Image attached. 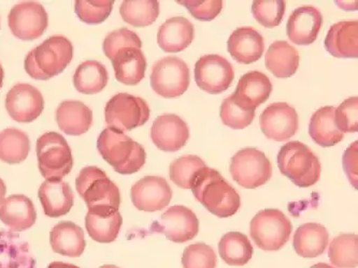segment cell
Instances as JSON below:
<instances>
[{"mask_svg": "<svg viewBox=\"0 0 358 268\" xmlns=\"http://www.w3.org/2000/svg\"><path fill=\"white\" fill-rule=\"evenodd\" d=\"M38 198L45 215L51 218L67 215L75 202L73 189L61 179L45 181L40 186Z\"/></svg>", "mask_w": 358, "mask_h": 268, "instance_id": "44dd1931", "label": "cell"}, {"mask_svg": "<svg viewBox=\"0 0 358 268\" xmlns=\"http://www.w3.org/2000/svg\"><path fill=\"white\" fill-rule=\"evenodd\" d=\"M322 25L321 11L313 6H303L291 14L286 25V34L296 45H310L317 40Z\"/></svg>", "mask_w": 358, "mask_h": 268, "instance_id": "d6986e66", "label": "cell"}, {"mask_svg": "<svg viewBox=\"0 0 358 268\" xmlns=\"http://www.w3.org/2000/svg\"><path fill=\"white\" fill-rule=\"evenodd\" d=\"M151 230L164 234L173 243H186L197 236L199 220L189 208L175 205L168 208L159 220L154 222Z\"/></svg>", "mask_w": 358, "mask_h": 268, "instance_id": "4fadbf2b", "label": "cell"}, {"mask_svg": "<svg viewBox=\"0 0 358 268\" xmlns=\"http://www.w3.org/2000/svg\"><path fill=\"white\" fill-rule=\"evenodd\" d=\"M259 125L267 139L284 142L292 139L298 131V114L289 103H272L261 114Z\"/></svg>", "mask_w": 358, "mask_h": 268, "instance_id": "9a60e30c", "label": "cell"}, {"mask_svg": "<svg viewBox=\"0 0 358 268\" xmlns=\"http://www.w3.org/2000/svg\"><path fill=\"white\" fill-rule=\"evenodd\" d=\"M117 81L125 85H137L145 79L147 58L141 49L125 47L111 59Z\"/></svg>", "mask_w": 358, "mask_h": 268, "instance_id": "484cf974", "label": "cell"}, {"mask_svg": "<svg viewBox=\"0 0 358 268\" xmlns=\"http://www.w3.org/2000/svg\"><path fill=\"white\" fill-rule=\"evenodd\" d=\"M50 243L55 253L70 258L81 257L87 247L83 230L71 221L57 223L50 233Z\"/></svg>", "mask_w": 358, "mask_h": 268, "instance_id": "4316f807", "label": "cell"}, {"mask_svg": "<svg viewBox=\"0 0 358 268\" xmlns=\"http://www.w3.org/2000/svg\"><path fill=\"white\" fill-rule=\"evenodd\" d=\"M73 57V47L69 39L53 36L27 54L24 67L29 77L47 81L61 74Z\"/></svg>", "mask_w": 358, "mask_h": 268, "instance_id": "3957f363", "label": "cell"}, {"mask_svg": "<svg viewBox=\"0 0 358 268\" xmlns=\"http://www.w3.org/2000/svg\"><path fill=\"white\" fill-rule=\"evenodd\" d=\"M76 188L91 213L107 214L119 211L121 205L119 187L99 168L82 169L76 179Z\"/></svg>", "mask_w": 358, "mask_h": 268, "instance_id": "277c9868", "label": "cell"}, {"mask_svg": "<svg viewBox=\"0 0 358 268\" xmlns=\"http://www.w3.org/2000/svg\"><path fill=\"white\" fill-rule=\"evenodd\" d=\"M310 268H335L333 267V266L328 265V264L326 263H319L315 264V265L311 266Z\"/></svg>", "mask_w": 358, "mask_h": 268, "instance_id": "f907efd6", "label": "cell"}, {"mask_svg": "<svg viewBox=\"0 0 358 268\" xmlns=\"http://www.w3.org/2000/svg\"><path fill=\"white\" fill-rule=\"evenodd\" d=\"M335 124L342 133L358 131V98L351 97L340 104L335 112Z\"/></svg>", "mask_w": 358, "mask_h": 268, "instance_id": "ee69618b", "label": "cell"}, {"mask_svg": "<svg viewBox=\"0 0 358 268\" xmlns=\"http://www.w3.org/2000/svg\"><path fill=\"white\" fill-rule=\"evenodd\" d=\"M343 169L347 173L350 183L357 189V142L350 145L343 155Z\"/></svg>", "mask_w": 358, "mask_h": 268, "instance_id": "bcb514c9", "label": "cell"}, {"mask_svg": "<svg viewBox=\"0 0 358 268\" xmlns=\"http://www.w3.org/2000/svg\"><path fill=\"white\" fill-rule=\"evenodd\" d=\"M191 190L196 200L219 218L231 217L241 206V199L235 188L219 171L211 168L205 167L198 171Z\"/></svg>", "mask_w": 358, "mask_h": 268, "instance_id": "6da1fadb", "label": "cell"}, {"mask_svg": "<svg viewBox=\"0 0 358 268\" xmlns=\"http://www.w3.org/2000/svg\"><path fill=\"white\" fill-rule=\"evenodd\" d=\"M334 107H323L317 110L310 119L309 134L314 143L322 147H331L345 137L336 127Z\"/></svg>", "mask_w": 358, "mask_h": 268, "instance_id": "4dcf8cb0", "label": "cell"}, {"mask_svg": "<svg viewBox=\"0 0 358 268\" xmlns=\"http://www.w3.org/2000/svg\"><path fill=\"white\" fill-rule=\"evenodd\" d=\"M151 139L156 147L167 153L181 149L189 140L187 124L176 114H164L156 118L151 128Z\"/></svg>", "mask_w": 358, "mask_h": 268, "instance_id": "e0dca14e", "label": "cell"}, {"mask_svg": "<svg viewBox=\"0 0 358 268\" xmlns=\"http://www.w3.org/2000/svg\"><path fill=\"white\" fill-rule=\"evenodd\" d=\"M123 225V218L119 211L107 214L87 211L85 227L93 241L100 244L113 243L119 236Z\"/></svg>", "mask_w": 358, "mask_h": 268, "instance_id": "1f68e13d", "label": "cell"}, {"mask_svg": "<svg viewBox=\"0 0 358 268\" xmlns=\"http://www.w3.org/2000/svg\"><path fill=\"white\" fill-rule=\"evenodd\" d=\"M0 268H36L27 241L12 231H0Z\"/></svg>", "mask_w": 358, "mask_h": 268, "instance_id": "83f0119b", "label": "cell"}, {"mask_svg": "<svg viewBox=\"0 0 358 268\" xmlns=\"http://www.w3.org/2000/svg\"><path fill=\"white\" fill-rule=\"evenodd\" d=\"M10 31L14 37L31 41L42 37L49 25V17L41 3L24 1L12 8L8 17Z\"/></svg>", "mask_w": 358, "mask_h": 268, "instance_id": "8fae6325", "label": "cell"}, {"mask_svg": "<svg viewBox=\"0 0 358 268\" xmlns=\"http://www.w3.org/2000/svg\"><path fill=\"white\" fill-rule=\"evenodd\" d=\"M113 3V0H78L76 13L84 23L91 25L103 23L111 14Z\"/></svg>", "mask_w": 358, "mask_h": 268, "instance_id": "ab89813d", "label": "cell"}, {"mask_svg": "<svg viewBox=\"0 0 358 268\" xmlns=\"http://www.w3.org/2000/svg\"><path fill=\"white\" fill-rule=\"evenodd\" d=\"M6 109L10 117L17 123H33L43 112L45 99L33 85L20 83L7 94Z\"/></svg>", "mask_w": 358, "mask_h": 268, "instance_id": "5bb4252c", "label": "cell"}, {"mask_svg": "<svg viewBox=\"0 0 358 268\" xmlns=\"http://www.w3.org/2000/svg\"><path fill=\"white\" fill-rule=\"evenodd\" d=\"M293 232L291 220L279 209L268 208L256 214L250 225V235L264 251H279Z\"/></svg>", "mask_w": 358, "mask_h": 268, "instance_id": "52a82bcc", "label": "cell"}, {"mask_svg": "<svg viewBox=\"0 0 358 268\" xmlns=\"http://www.w3.org/2000/svg\"><path fill=\"white\" fill-rule=\"evenodd\" d=\"M217 259L213 248L203 243L193 244L184 249L183 268H217Z\"/></svg>", "mask_w": 358, "mask_h": 268, "instance_id": "60d3db41", "label": "cell"}, {"mask_svg": "<svg viewBox=\"0 0 358 268\" xmlns=\"http://www.w3.org/2000/svg\"><path fill=\"white\" fill-rule=\"evenodd\" d=\"M234 181L245 188L256 189L265 185L272 176V165L263 151L256 148H243L238 151L231 162Z\"/></svg>", "mask_w": 358, "mask_h": 268, "instance_id": "30bf717a", "label": "cell"}, {"mask_svg": "<svg viewBox=\"0 0 358 268\" xmlns=\"http://www.w3.org/2000/svg\"><path fill=\"white\" fill-rule=\"evenodd\" d=\"M178 3L189 10V13L199 21L209 22L221 13L223 9L222 0H179Z\"/></svg>", "mask_w": 358, "mask_h": 268, "instance_id": "f6af8a7d", "label": "cell"}, {"mask_svg": "<svg viewBox=\"0 0 358 268\" xmlns=\"http://www.w3.org/2000/svg\"><path fill=\"white\" fill-rule=\"evenodd\" d=\"M235 79L233 66L225 57L210 54L198 59L195 65V81L198 87L211 95L227 91Z\"/></svg>", "mask_w": 358, "mask_h": 268, "instance_id": "7c38bea8", "label": "cell"}, {"mask_svg": "<svg viewBox=\"0 0 358 268\" xmlns=\"http://www.w3.org/2000/svg\"><path fill=\"white\" fill-rule=\"evenodd\" d=\"M220 115L224 125L234 130H241L251 125L255 117V111L241 109L229 96L222 102Z\"/></svg>", "mask_w": 358, "mask_h": 268, "instance_id": "b9f144b4", "label": "cell"}, {"mask_svg": "<svg viewBox=\"0 0 358 268\" xmlns=\"http://www.w3.org/2000/svg\"><path fill=\"white\" fill-rule=\"evenodd\" d=\"M329 261L337 268H356L358 264V237L356 234H340L328 250Z\"/></svg>", "mask_w": 358, "mask_h": 268, "instance_id": "8d00e7d4", "label": "cell"}, {"mask_svg": "<svg viewBox=\"0 0 358 268\" xmlns=\"http://www.w3.org/2000/svg\"><path fill=\"white\" fill-rule=\"evenodd\" d=\"M131 202L139 211H162L173 199V190L165 178L161 176H145L131 187Z\"/></svg>", "mask_w": 358, "mask_h": 268, "instance_id": "2e32d148", "label": "cell"}, {"mask_svg": "<svg viewBox=\"0 0 358 268\" xmlns=\"http://www.w3.org/2000/svg\"><path fill=\"white\" fill-rule=\"evenodd\" d=\"M99 268H120V267H117V266H115V265H103Z\"/></svg>", "mask_w": 358, "mask_h": 268, "instance_id": "816d5d0a", "label": "cell"}, {"mask_svg": "<svg viewBox=\"0 0 358 268\" xmlns=\"http://www.w3.org/2000/svg\"><path fill=\"white\" fill-rule=\"evenodd\" d=\"M205 167H207L206 162L198 156H183L171 162L169 168L170 179L182 189H191L196 174Z\"/></svg>", "mask_w": 358, "mask_h": 268, "instance_id": "74e56055", "label": "cell"}, {"mask_svg": "<svg viewBox=\"0 0 358 268\" xmlns=\"http://www.w3.org/2000/svg\"><path fill=\"white\" fill-rule=\"evenodd\" d=\"M3 77H5V71H3V66L0 64V88L3 87Z\"/></svg>", "mask_w": 358, "mask_h": 268, "instance_id": "681fc988", "label": "cell"}, {"mask_svg": "<svg viewBox=\"0 0 358 268\" xmlns=\"http://www.w3.org/2000/svg\"><path fill=\"white\" fill-rule=\"evenodd\" d=\"M6 193H7V187H6L5 181L0 178V205L5 201Z\"/></svg>", "mask_w": 358, "mask_h": 268, "instance_id": "c3c4849f", "label": "cell"}, {"mask_svg": "<svg viewBox=\"0 0 358 268\" xmlns=\"http://www.w3.org/2000/svg\"><path fill=\"white\" fill-rule=\"evenodd\" d=\"M0 220L12 232H23L35 225L37 211L26 195H10L0 205Z\"/></svg>", "mask_w": 358, "mask_h": 268, "instance_id": "7402d4cb", "label": "cell"}, {"mask_svg": "<svg viewBox=\"0 0 358 268\" xmlns=\"http://www.w3.org/2000/svg\"><path fill=\"white\" fill-rule=\"evenodd\" d=\"M329 243V234L319 223H305L294 234L293 247L296 253L305 259H314L325 252Z\"/></svg>", "mask_w": 358, "mask_h": 268, "instance_id": "f1b7e54d", "label": "cell"}, {"mask_svg": "<svg viewBox=\"0 0 358 268\" xmlns=\"http://www.w3.org/2000/svg\"><path fill=\"white\" fill-rule=\"evenodd\" d=\"M271 91L269 77L262 72L251 71L242 75L231 98L241 109L255 111L256 107L269 99Z\"/></svg>", "mask_w": 358, "mask_h": 268, "instance_id": "ac0fdd59", "label": "cell"}, {"mask_svg": "<svg viewBox=\"0 0 358 268\" xmlns=\"http://www.w3.org/2000/svg\"><path fill=\"white\" fill-rule=\"evenodd\" d=\"M227 50L237 63L249 65L261 59L265 41L253 27H240L228 39Z\"/></svg>", "mask_w": 358, "mask_h": 268, "instance_id": "ffe728a7", "label": "cell"}, {"mask_svg": "<svg viewBox=\"0 0 358 268\" xmlns=\"http://www.w3.org/2000/svg\"><path fill=\"white\" fill-rule=\"evenodd\" d=\"M299 53L289 42L275 41L265 56V65L278 79H289L299 67Z\"/></svg>", "mask_w": 358, "mask_h": 268, "instance_id": "f546056e", "label": "cell"}, {"mask_svg": "<svg viewBox=\"0 0 358 268\" xmlns=\"http://www.w3.org/2000/svg\"><path fill=\"white\" fill-rule=\"evenodd\" d=\"M31 151V140L25 132L8 128L0 132V160L8 165L21 163Z\"/></svg>", "mask_w": 358, "mask_h": 268, "instance_id": "e575fe53", "label": "cell"}, {"mask_svg": "<svg viewBox=\"0 0 358 268\" xmlns=\"http://www.w3.org/2000/svg\"><path fill=\"white\" fill-rule=\"evenodd\" d=\"M56 123L68 135H82L93 125V112L83 102L67 100L56 110Z\"/></svg>", "mask_w": 358, "mask_h": 268, "instance_id": "d4e9b609", "label": "cell"}, {"mask_svg": "<svg viewBox=\"0 0 358 268\" xmlns=\"http://www.w3.org/2000/svg\"><path fill=\"white\" fill-rule=\"evenodd\" d=\"M151 86L163 98H178L189 89L191 74L189 66L181 58L168 56L152 67Z\"/></svg>", "mask_w": 358, "mask_h": 268, "instance_id": "9c48e42d", "label": "cell"}, {"mask_svg": "<svg viewBox=\"0 0 358 268\" xmlns=\"http://www.w3.org/2000/svg\"><path fill=\"white\" fill-rule=\"evenodd\" d=\"M120 13L125 23L134 27H147L159 17V3L156 0H125Z\"/></svg>", "mask_w": 358, "mask_h": 268, "instance_id": "d590c367", "label": "cell"}, {"mask_svg": "<svg viewBox=\"0 0 358 268\" xmlns=\"http://www.w3.org/2000/svg\"><path fill=\"white\" fill-rule=\"evenodd\" d=\"M48 268H80L73 264L63 263V262H53L50 264Z\"/></svg>", "mask_w": 358, "mask_h": 268, "instance_id": "7dc6e473", "label": "cell"}, {"mask_svg": "<svg viewBox=\"0 0 358 268\" xmlns=\"http://www.w3.org/2000/svg\"><path fill=\"white\" fill-rule=\"evenodd\" d=\"M195 37V27L183 17L168 19L159 27L157 43L166 53H179L191 45Z\"/></svg>", "mask_w": 358, "mask_h": 268, "instance_id": "603a6c76", "label": "cell"}, {"mask_svg": "<svg viewBox=\"0 0 358 268\" xmlns=\"http://www.w3.org/2000/svg\"><path fill=\"white\" fill-rule=\"evenodd\" d=\"M38 167L45 181L63 179L71 172L73 158L69 144L57 132H47L37 140Z\"/></svg>", "mask_w": 358, "mask_h": 268, "instance_id": "8992f818", "label": "cell"}, {"mask_svg": "<svg viewBox=\"0 0 358 268\" xmlns=\"http://www.w3.org/2000/svg\"><path fill=\"white\" fill-rule=\"evenodd\" d=\"M97 149L114 171L122 175L137 173L147 161V154L141 144L127 137L124 132L107 128L100 133Z\"/></svg>", "mask_w": 358, "mask_h": 268, "instance_id": "7a4b0ae2", "label": "cell"}, {"mask_svg": "<svg viewBox=\"0 0 358 268\" xmlns=\"http://www.w3.org/2000/svg\"><path fill=\"white\" fill-rule=\"evenodd\" d=\"M109 80L107 68L96 61L82 63L73 75V85L79 93L95 95L105 89Z\"/></svg>", "mask_w": 358, "mask_h": 268, "instance_id": "d6a6232c", "label": "cell"}, {"mask_svg": "<svg viewBox=\"0 0 358 268\" xmlns=\"http://www.w3.org/2000/svg\"><path fill=\"white\" fill-rule=\"evenodd\" d=\"M150 116L151 110L145 100L125 93L113 96L105 109L107 125L122 132L141 127L149 121Z\"/></svg>", "mask_w": 358, "mask_h": 268, "instance_id": "ba28073f", "label": "cell"}, {"mask_svg": "<svg viewBox=\"0 0 358 268\" xmlns=\"http://www.w3.org/2000/svg\"><path fill=\"white\" fill-rule=\"evenodd\" d=\"M278 167L284 176L300 188L311 187L321 177L319 157L301 142H289L282 146L278 154Z\"/></svg>", "mask_w": 358, "mask_h": 268, "instance_id": "5b68a950", "label": "cell"}, {"mask_svg": "<svg viewBox=\"0 0 358 268\" xmlns=\"http://www.w3.org/2000/svg\"><path fill=\"white\" fill-rule=\"evenodd\" d=\"M142 42L139 36L127 28H121L117 31L108 34L103 44V50L105 55L111 61L120 50L125 47H137L141 49Z\"/></svg>", "mask_w": 358, "mask_h": 268, "instance_id": "7bdbcfd3", "label": "cell"}, {"mask_svg": "<svg viewBox=\"0 0 358 268\" xmlns=\"http://www.w3.org/2000/svg\"><path fill=\"white\" fill-rule=\"evenodd\" d=\"M285 8L283 0H255L252 5V14L264 27L275 28L281 24Z\"/></svg>", "mask_w": 358, "mask_h": 268, "instance_id": "f35d334b", "label": "cell"}, {"mask_svg": "<svg viewBox=\"0 0 358 268\" xmlns=\"http://www.w3.org/2000/svg\"><path fill=\"white\" fill-rule=\"evenodd\" d=\"M325 49L337 58L358 57V22L342 21L334 24L325 38Z\"/></svg>", "mask_w": 358, "mask_h": 268, "instance_id": "cb8c5ba5", "label": "cell"}, {"mask_svg": "<svg viewBox=\"0 0 358 268\" xmlns=\"http://www.w3.org/2000/svg\"><path fill=\"white\" fill-rule=\"evenodd\" d=\"M219 252L223 261L231 266H243L253 257V246L245 234L228 232L219 243Z\"/></svg>", "mask_w": 358, "mask_h": 268, "instance_id": "836d02e7", "label": "cell"}]
</instances>
